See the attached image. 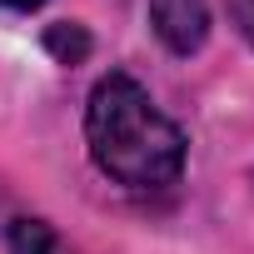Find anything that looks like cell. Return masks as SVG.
I'll return each instance as SVG.
<instances>
[{
	"instance_id": "obj_1",
	"label": "cell",
	"mask_w": 254,
	"mask_h": 254,
	"mask_svg": "<svg viewBox=\"0 0 254 254\" xmlns=\"http://www.w3.org/2000/svg\"><path fill=\"white\" fill-rule=\"evenodd\" d=\"M85 155L130 194H170L190 165L185 125L130 70H105L85 95Z\"/></svg>"
},
{
	"instance_id": "obj_2",
	"label": "cell",
	"mask_w": 254,
	"mask_h": 254,
	"mask_svg": "<svg viewBox=\"0 0 254 254\" xmlns=\"http://www.w3.org/2000/svg\"><path fill=\"white\" fill-rule=\"evenodd\" d=\"M145 20H150V35L175 60H194L214 35L209 0H145Z\"/></svg>"
},
{
	"instance_id": "obj_3",
	"label": "cell",
	"mask_w": 254,
	"mask_h": 254,
	"mask_svg": "<svg viewBox=\"0 0 254 254\" xmlns=\"http://www.w3.org/2000/svg\"><path fill=\"white\" fill-rule=\"evenodd\" d=\"M5 249L10 254H80L50 219H40V214H15V219H5Z\"/></svg>"
},
{
	"instance_id": "obj_4",
	"label": "cell",
	"mask_w": 254,
	"mask_h": 254,
	"mask_svg": "<svg viewBox=\"0 0 254 254\" xmlns=\"http://www.w3.org/2000/svg\"><path fill=\"white\" fill-rule=\"evenodd\" d=\"M45 50H50L60 65H80V60L95 50V40H90V30H85V25L60 20V25H50V30H45Z\"/></svg>"
},
{
	"instance_id": "obj_5",
	"label": "cell",
	"mask_w": 254,
	"mask_h": 254,
	"mask_svg": "<svg viewBox=\"0 0 254 254\" xmlns=\"http://www.w3.org/2000/svg\"><path fill=\"white\" fill-rule=\"evenodd\" d=\"M224 15H229L234 35L254 50V0H224Z\"/></svg>"
},
{
	"instance_id": "obj_6",
	"label": "cell",
	"mask_w": 254,
	"mask_h": 254,
	"mask_svg": "<svg viewBox=\"0 0 254 254\" xmlns=\"http://www.w3.org/2000/svg\"><path fill=\"white\" fill-rule=\"evenodd\" d=\"M40 5H50V0H0V10H10V15H30Z\"/></svg>"
}]
</instances>
